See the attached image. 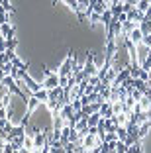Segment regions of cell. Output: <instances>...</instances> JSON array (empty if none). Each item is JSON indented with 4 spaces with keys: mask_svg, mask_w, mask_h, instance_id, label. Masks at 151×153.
<instances>
[{
    "mask_svg": "<svg viewBox=\"0 0 151 153\" xmlns=\"http://www.w3.org/2000/svg\"><path fill=\"white\" fill-rule=\"evenodd\" d=\"M73 61H75V51L69 49V53H67V59L61 63V67H59V76H69L73 73Z\"/></svg>",
    "mask_w": 151,
    "mask_h": 153,
    "instance_id": "cell-1",
    "label": "cell"
},
{
    "mask_svg": "<svg viewBox=\"0 0 151 153\" xmlns=\"http://www.w3.org/2000/svg\"><path fill=\"white\" fill-rule=\"evenodd\" d=\"M102 143V140L98 137V134H86L83 137V145H85V151H96V147Z\"/></svg>",
    "mask_w": 151,
    "mask_h": 153,
    "instance_id": "cell-2",
    "label": "cell"
},
{
    "mask_svg": "<svg viewBox=\"0 0 151 153\" xmlns=\"http://www.w3.org/2000/svg\"><path fill=\"white\" fill-rule=\"evenodd\" d=\"M129 67H122L120 71H118V75H116V79H114V82H112V85H116V86H120V85H124L126 81H128L129 79Z\"/></svg>",
    "mask_w": 151,
    "mask_h": 153,
    "instance_id": "cell-3",
    "label": "cell"
},
{
    "mask_svg": "<svg viewBox=\"0 0 151 153\" xmlns=\"http://www.w3.org/2000/svg\"><path fill=\"white\" fill-rule=\"evenodd\" d=\"M41 86H43V88H47V90H51V88H55V86H59V73H51V75H47Z\"/></svg>",
    "mask_w": 151,
    "mask_h": 153,
    "instance_id": "cell-4",
    "label": "cell"
},
{
    "mask_svg": "<svg viewBox=\"0 0 151 153\" xmlns=\"http://www.w3.org/2000/svg\"><path fill=\"white\" fill-rule=\"evenodd\" d=\"M100 116H102V118H112V116H114V108H112L110 100H106V102L100 104Z\"/></svg>",
    "mask_w": 151,
    "mask_h": 153,
    "instance_id": "cell-5",
    "label": "cell"
},
{
    "mask_svg": "<svg viewBox=\"0 0 151 153\" xmlns=\"http://www.w3.org/2000/svg\"><path fill=\"white\" fill-rule=\"evenodd\" d=\"M24 82H26V86L31 90V92H36V90H39V88H41L39 82H36V81H33V79L30 76V73H26V75H24Z\"/></svg>",
    "mask_w": 151,
    "mask_h": 153,
    "instance_id": "cell-6",
    "label": "cell"
},
{
    "mask_svg": "<svg viewBox=\"0 0 151 153\" xmlns=\"http://www.w3.org/2000/svg\"><path fill=\"white\" fill-rule=\"evenodd\" d=\"M0 36H4V37H14V26H12L10 22L0 24Z\"/></svg>",
    "mask_w": 151,
    "mask_h": 153,
    "instance_id": "cell-7",
    "label": "cell"
},
{
    "mask_svg": "<svg viewBox=\"0 0 151 153\" xmlns=\"http://www.w3.org/2000/svg\"><path fill=\"white\" fill-rule=\"evenodd\" d=\"M31 94L36 96V98H39V102H41V104H45V102H47V98H49V90L41 86L39 90H36V92H31Z\"/></svg>",
    "mask_w": 151,
    "mask_h": 153,
    "instance_id": "cell-8",
    "label": "cell"
},
{
    "mask_svg": "<svg viewBox=\"0 0 151 153\" xmlns=\"http://www.w3.org/2000/svg\"><path fill=\"white\" fill-rule=\"evenodd\" d=\"M112 20H114V14H112L110 8H106L102 12V24H104V27H110L112 26Z\"/></svg>",
    "mask_w": 151,
    "mask_h": 153,
    "instance_id": "cell-9",
    "label": "cell"
},
{
    "mask_svg": "<svg viewBox=\"0 0 151 153\" xmlns=\"http://www.w3.org/2000/svg\"><path fill=\"white\" fill-rule=\"evenodd\" d=\"M37 106H39V98H36V96L31 94L30 98H28V106H26V110H28V114H31L33 112V110L37 108Z\"/></svg>",
    "mask_w": 151,
    "mask_h": 153,
    "instance_id": "cell-10",
    "label": "cell"
},
{
    "mask_svg": "<svg viewBox=\"0 0 151 153\" xmlns=\"http://www.w3.org/2000/svg\"><path fill=\"white\" fill-rule=\"evenodd\" d=\"M133 86H135V88H138V90H141L143 94H145V90L149 88V82L141 81V79H139V76H138V79H133Z\"/></svg>",
    "mask_w": 151,
    "mask_h": 153,
    "instance_id": "cell-11",
    "label": "cell"
},
{
    "mask_svg": "<svg viewBox=\"0 0 151 153\" xmlns=\"http://www.w3.org/2000/svg\"><path fill=\"white\" fill-rule=\"evenodd\" d=\"M149 130H151V122H149V120H145L141 126H139V140H143V137L149 134Z\"/></svg>",
    "mask_w": 151,
    "mask_h": 153,
    "instance_id": "cell-12",
    "label": "cell"
},
{
    "mask_svg": "<svg viewBox=\"0 0 151 153\" xmlns=\"http://www.w3.org/2000/svg\"><path fill=\"white\" fill-rule=\"evenodd\" d=\"M128 67H129V75H132L133 79H138L139 73H141V65H139V63H129Z\"/></svg>",
    "mask_w": 151,
    "mask_h": 153,
    "instance_id": "cell-13",
    "label": "cell"
},
{
    "mask_svg": "<svg viewBox=\"0 0 151 153\" xmlns=\"http://www.w3.org/2000/svg\"><path fill=\"white\" fill-rule=\"evenodd\" d=\"M129 39H132L133 43H139V41L143 39V33H141V30H139V27H135V30H133V32L129 33Z\"/></svg>",
    "mask_w": 151,
    "mask_h": 153,
    "instance_id": "cell-14",
    "label": "cell"
},
{
    "mask_svg": "<svg viewBox=\"0 0 151 153\" xmlns=\"http://www.w3.org/2000/svg\"><path fill=\"white\" fill-rule=\"evenodd\" d=\"M114 147H116V153H126L128 151V143H126L124 140H116Z\"/></svg>",
    "mask_w": 151,
    "mask_h": 153,
    "instance_id": "cell-15",
    "label": "cell"
},
{
    "mask_svg": "<svg viewBox=\"0 0 151 153\" xmlns=\"http://www.w3.org/2000/svg\"><path fill=\"white\" fill-rule=\"evenodd\" d=\"M139 30H141L143 36L151 33V22H149V20H141V24H139Z\"/></svg>",
    "mask_w": 151,
    "mask_h": 153,
    "instance_id": "cell-16",
    "label": "cell"
},
{
    "mask_svg": "<svg viewBox=\"0 0 151 153\" xmlns=\"http://www.w3.org/2000/svg\"><path fill=\"white\" fill-rule=\"evenodd\" d=\"M149 0H139V2H138V4H135V8H138L139 10V12H143V14H145L147 12V10H149Z\"/></svg>",
    "mask_w": 151,
    "mask_h": 153,
    "instance_id": "cell-17",
    "label": "cell"
},
{
    "mask_svg": "<svg viewBox=\"0 0 151 153\" xmlns=\"http://www.w3.org/2000/svg\"><path fill=\"white\" fill-rule=\"evenodd\" d=\"M16 45H18L16 37H6V49H16Z\"/></svg>",
    "mask_w": 151,
    "mask_h": 153,
    "instance_id": "cell-18",
    "label": "cell"
},
{
    "mask_svg": "<svg viewBox=\"0 0 151 153\" xmlns=\"http://www.w3.org/2000/svg\"><path fill=\"white\" fill-rule=\"evenodd\" d=\"M116 140H118L116 131H104V141H116Z\"/></svg>",
    "mask_w": 151,
    "mask_h": 153,
    "instance_id": "cell-19",
    "label": "cell"
},
{
    "mask_svg": "<svg viewBox=\"0 0 151 153\" xmlns=\"http://www.w3.org/2000/svg\"><path fill=\"white\" fill-rule=\"evenodd\" d=\"M63 2H65V4L69 6L73 12H77V10H79V0H63Z\"/></svg>",
    "mask_w": 151,
    "mask_h": 153,
    "instance_id": "cell-20",
    "label": "cell"
},
{
    "mask_svg": "<svg viewBox=\"0 0 151 153\" xmlns=\"http://www.w3.org/2000/svg\"><path fill=\"white\" fill-rule=\"evenodd\" d=\"M71 104H73V110H75V112L83 110V102H80V98H73V100H71Z\"/></svg>",
    "mask_w": 151,
    "mask_h": 153,
    "instance_id": "cell-21",
    "label": "cell"
},
{
    "mask_svg": "<svg viewBox=\"0 0 151 153\" xmlns=\"http://www.w3.org/2000/svg\"><path fill=\"white\" fill-rule=\"evenodd\" d=\"M139 79H141V81H145V82H147V81H149V73H147L145 69H141V73H139Z\"/></svg>",
    "mask_w": 151,
    "mask_h": 153,
    "instance_id": "cell-22",
    "label": "cell"
},
{
    "mask_svg": "<svg viewBox=\"0 0 151 153\" xmlns=\"http://www.w3.org/2000/svg\"><path fill=\"white\" fill-rule=\"evenodd\" d=\"M141 41H143V43L147 45V47H151V33H147V36H143V39H141Z\"/></svg>",
    "mask_w": 151,
    "mask_h": 153,
    "instance_id": "cell-23",
    "label": "cell"
},
{
    "mask_svg": "<svg viewBox=\"0 0 151 153\" xmlns=\"http://www.w3.org/2000/svg\"><path fill=\"white\" fill-rule=\"evenodd\" d=\"M145 20H149V22H151V6H149V10L145 12Z\"/></svg>",
    "mask_w": 151,
    "mask_h": 153,
    "instance_id": "cell-24",
    "label": "cell"
},
{
    "mask_svg": "<svg viewBox=\"0 0 151 153\" xmlns=\"http://www.w3.org/2000/svg\"><path fill=\"white\" fill-rule=\"evenodd\" d=\"M149 4H151V0H149Z\"/></svg>",
    "mask_w": 151,
    "mask_h": 153,
    "instance_id": "cell-25",
    "label": "cell"
},
{
    "mask_svg": "<svg viewBox=\"0 0 151 153\" xmlns=\"http://www.w3.org/2000/svg\"><path fill=\"white\" fill-rule=\"evenodd\" d=\"M55 2H57V0H55Z\"/></svg>",
    "mask_w": 151,
    "mask_h": 153,
    "instance_id": "cell-26",
    "label": "cell"
}]
</instances>
